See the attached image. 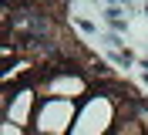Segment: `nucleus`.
I'll list each match as a JSON object with an SVG mask.
<instances>
[{"label": "nucleus", "instance_id": "obj_6", "mask_svg": "<svg viewBox=\"0 0 148 135\" xmlns=\"http://www.w3.org/2000/svg\"><path fill=\"white\" fill-rule=\"evenodd\" d=\"M145 17H148V3H145Z\"/></svg>", "mask_w": 148, "mask_h": 135}, {"label": "nucleus", "instance_id": "obj_7", "mask_svg": "<svg viewBox=\"0 0 148 135\" xmlns=\"http://www.w3.org/2000/svg\"><path fill=\"white\" fill-rule=\"evenodd\" d=\"M30 135H40V132H30Z\"/></svg>", "mask_w": 148, "mask_h": 135}, {"label": "nucleus", "instance_id": "obj_5", "mask_svg": "<svg viewBox=\"0 0 148 135\" xmlns=\"http://www.w3.org/2000/svg\"><path fill=\"white\" fill-rule=\"evenodd\" d=\"M0 135H30V132L20 128V125H14V122H0Z\"/></svg>", "mask_w": 148, "mask_h": 135}, {"label": "nucleus", "instance_id": "obj_4", "mask_svg": "<svg viewBox=\"0 0 148 135\" xmlns=\"http://www.w3.org/2000/svg\"><path fill=\"white\" fill-rule=\"evenodd\" d=\"M0 105H3V122H14V125H20V128L30 132V128H34V118H37L40 95H37L34 84H17V91L3 88Z\"/></svg>", "mask_w": 148, "mask_h": 135}, {"label": "nucleus", "instance_id": "obj_1", "mask_svg": "<svg viewBox=\"0 0 148 135\" xmlns=\"http://www.w3.org/2000/svg\"><path fill=\"white\" fill-rule=\"evenodd\" d=\"M114 125H118V101L98 91V95L81 101L71 135H111Z\"/></svg>", "mask_w": 148, "mask_h": 135}, {"label": "nucleus", "instance_id": "obj_2", "mask_svg": "<svg viewBox=\"0 0 148 135\" xmlns=\"http://www.w3.org/2000/svg\"><path fill=\"white\" fill-rule=\"evenodd\" d=\"M40 98H64V101H84L91 98V81L88 74L74 71V68H51L34 81Z\"/></svg>", "mask_w": 148, "mask_h": 135}, {"label": "nucleus", "instance_id": "obj_3", "mask_svg": "<svg viewBox=\"0 0 148 135\" xmlns=\"http://www.w3.org/2000/svg\"><path fill=\"white\" fill-rule=\"evenodd\" d=\"M77 108H81V101L40 98L37 118H34V128H30V132H40V135H71L74 118H77Z\"/></svg>", "mask_w": 148, "mask_h": 135}]
</instances>
